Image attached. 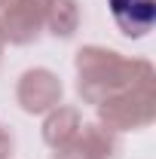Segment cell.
Returning <instances> with one entry per match:
<instances>
[{
	"label": "cell",
	"mask_w": 156,
	"mask_h": 159,
	"mask_svg": "<svg viewBox=\"0 0 156 159\" xmlns=\"http://www.w3.org/2000/svg\"><path fill=\"white\" fill-rule=\"evenodd\" d=\"M77 70V95L83 104H104L122 92H132L141 86H156V67L150 58L122 55L107 46H80L74 55Z\"/></svg>",
	"instance_id": "cell-1"
},
{
	"label": "cell",
	"mask_w": 156,
	"mask_h": 159,
	"mask_svg": "<svg viewBox=\"0 0 156 159\" xmlns=\"http://www.w3.org/2000/svg\"><path fill=\"white\" fill-rule=\"evenodd\" d=\"M98 122L117 135L150 129L156 119V86H141L95 107Z\"/></svg>",
	"instance_id": "cell-2"
},
{
	"label": "cell",
	"mask_w": 156,
	"mask_h": 159,
	"mask_svg": "<svg viewBox=\"0 0 156 159\" xmlns=\"http://www.w3.org/2000/svg\"><path fill=\"white\" fill-rule=\"evenodd\" d=\"M52 0H9L0 9V31L9 46H31L46 34Z\"/></svg>",
	"instance_id": "cell-3"
},
{
	"label": "cell",
	"mask_w": 156,
	"mask_h": 159,
	"mask_svg": "<svg viewBox=\"0 0 156 159\" xmlns=\"http://www.w3.org/2000/svg\"><path fill=\"white\" fill-rule=\"evenodd\" d=\"M64 98V83L49 67H28L16 83V104L28 116H43Z\"/></svg>",
	"instance_id": "cell-4"
},
{
	"label": "cell",
	"mask_w": 156,
	"mask_h": 159,
	"mask_svg": "<svg viewBox=\"0 0 156 159\" xmlns=\"http://www.w3.org/2000/svg\"><path fill=\"white\" fill-rule=\"evenodd\" d=\"M119 153L122 141L117 132L104 129L101 122H83L77 138L52 150V159H119Z\"/></svg>",
	"instance_id": "cell-5"
},
{
	"label": "cell",
	"mask_w": 156,
	"mask_h": 159,
	"mask_svg": "<svg viewBox=\"0 0 156 159\" xmlns=\"http://www.w3.org/2000/svg\"><path fill=\"white\" fill-rule=\"evenodd\" d=\"M117 31L129 40H144L156 25V0H107Z\"/></svg>",
	"instance_id": "cell-6"
},
{
	"label": "cell",
	"mask_w": 156,
	"mask_h": 159,
	"mask_svg": "<svg viewBox=\"0 0 156 159\" xmlns=\"http://www.w3.org/2000/svg\"><path fill=\"white\" fill-rule=\"evenodd\" d=\"M80 125H83L80 107H74V104H58V107H52L49 113H43V129H40L43 144L52 147V150H58L67 141L77 138Z\"/></svg>",
	"instance_id": "cell-7"
},
{
	"label": "cell",
	"mask_w": 156,
	"mask_h": 159,
	"mask_svg": "<svg viewBox=\"0 0 156 159\" xmlns=\"http://www.w3.org/2000/svg\"><path fill=\"white\" fill-rule=\"evenodd\" d=\"M80 21H83V9L77 0H52L46 16V34H52L55 40H71L80 31Z\"/></svg>",
	"instance_id": "cell-8"
},
{
	"label": "cell",
	"mask_w": 156,
	"mask_h": 159,
	"mask_svg": "<svg viewBox=\"0 0 156 159\" xmlns=\"http://www.w3.org/2000/svg\"><path fill=\"white\" fill-rule=\"evenodd\" d=\"M16 153V138H12V132L0 122V159H12Z\"/></svg>",
	"instance_id": "cell-9"
},
{
	"label": "cell",
	"mask_w": 156,
	"mask_h": 159,
	"mask_svg": "<svg viewBox=\"0 0 156 159\" xmlns=\"http://www.w3.org/2000/svg\"><path fill=\"white\" fill-rule=\"evenodd\" d=\"M3 49H6V40H3V31H0V58H3Z\"/></svg>",
	"instance_id": "cell-10"
},
{
	"label": "cell",
	"mask_w": 156,
	"mask_h": 159,
	"mask_svg": "<svg viewBox=\"0 0 156 159\" xmlns=\"http://www.w3.org/2000/svg\"><path fill=\"white\" fill-rule=\"evenodd\" d=\"M6 3H9V0H0V9H3V6H6Z\"/></svg>",
	"instance_id": "cell-11"
}]
</instances>
